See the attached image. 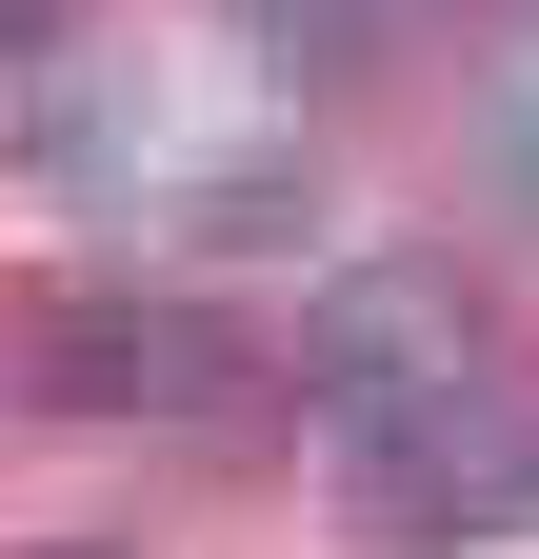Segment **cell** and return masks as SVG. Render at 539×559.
<instances>
[{"mask_svg": "<svg viewBox=\"0 0 539 559\" xmlns=\"http://www.w3.org/2000/svg\"><path fill=\"white\" fill-rule=\"evenodd\" d=\"M21 360H40V400H60V419H141V400H220V380H240V340H220V300H141V280H60Z\"/></svg>", "mask_w": 539, "mask_h": 559, "instance_id": "7a4b0ae2", "label": "cell"}, {"mask_svg": "<svg viewBox=\"0 0 539 559\" xmlns=\"http://www.w3.org/2000/svg\"><path fill=\"white\" fill-rule=\"evenodd\" d=\"M60 559H100V539H60Z\"/></svg>", "mask_w": 539, "mask_h": 559, "instance_id": "8992f818", "label": "cell"}, {"mask_svg": "<svg viewBox=\"0 0 539 559\" xmlns=\"http://www.w3.org/2000/svg\"><path fill=\"white\" fill-rule=\"evenodd\" d=\"M300 380H320V419H340L360 460L420 440L440 400H480V280L459 260H340L320 320H300Z\"/></svg>", "mask_w": 539, "mask_h": 559, "instance_id": "6da1fadb", "label": "cell"}, {"mask_svg": "<svg viewBox=\"0 0 539 559\" xmlns=\"http://www.w3.org/2000/svg\"><path fill=\"white\" fill-rule=\"evenodd\" d=\"M480 180L539 221V60H519V81H500V120H480Z\"/></svg>", "mask_w": 539, "mask_h": 559, "instance_id": "277c9868", "label": "cell"}, {"mask_svg": "<svg viewBox=\"0 0 539 559\" xmlns=\"http://www.w3.org/2000/svg\"><path fill=\"white\" fill-rule=\"evenodd\" d=\"M360 500L420 520V539H500V520H539V419H519V400H440L420 440L360 460Z\"/></svg>", "mask_w": 539, "mask_h": 559, "instance_id": "3957f363", "label": "cell"}, {"mask_svg": "<svg viewBox=\"0 0 539 559\" xmlns=\"http://www.w3.org/2000/svg\"><path fill=\"white\" fill-rule=\"evenodd\" d=\"M21 40H60V0H0V60H21Z\"/></svg>", "mask_w": 539, "mask_h": 559, "instance_id": "5b68a950", "label": "cell"}]
</instances>
